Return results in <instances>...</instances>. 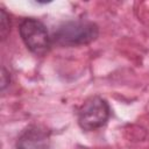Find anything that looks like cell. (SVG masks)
Listing matches in <instances>:
<instances>
[{
    "label": "cell",
    "instance_id": "obj_1",
    "mask_svg": "<svg viewBox=\"0 0 149 149\" xmlns=\"http://www.w3.org/2000/svg\"><path fill=\"white\" fill-rule=\"evenodd\" d=\"M99 36V27L88 20H72L58 26L51 35L52 44L62 48L87 45Z\"/></svg>",
    "mask_w": 149,
    "mask_h": 149
},
{
    "label": "cell",
    "instance_id": "obj_2",
    "mask_svg": "<svg viewBox=\"0 0 149 149\" xmlns=\"http://www.w3.org/2000/svg\"><path fill=\"white\" fill-rule=\"evenodd\" d=\"M109 116L111 107L108 102L99 95L87 98L77 112L78 125L85 132H92L104 127L109 120Z\"/></svg>",
    "mask_w": 149,
    "mask_h": 149
},
{
    "label": "cell",
    "instance_id": "obj_3",
    "mask_svg": "<svg viewBox=\"0 0 149 149\" xmlns=\"http://www.w3.org/2000/svg\"><path fill=\"white\" fill-rule=\"evenodd\" d=\"M19 33L24 45L36 56H44L52 45L47 27L35 17L23 19L20 22Z\"/></svg>",
    "mask_w": 149,
    "mask_h": 149
},
{
    "label": "cell",
    "instance_id": "obj_4",
    "mask_svg": "<svg viewBox=\"0 0 149 149\" xmlns=\"http://www.w3.org/2000/svg\"><path fill=\"white\" fill-rule=\"evenodd\" d=\"M16 149H50V132L36 125L28 126L19 135Z\"/></svg>",
    "mask_w": 149,
    "mask_h": 149
},
{
    "label": "cell",
    "instance_id": "obj_5",
    "mask_svg": "<svg viewBox=\"0 0 149 149\" xmlns=\"http://www.w3.org/2000/svg\"><path fill=\"white\" fill-rule=\"evenodd\" d=\"M10 31V21L9 15L6 13V10L2 8L0 10V35L1 38L5 40Z\"/></svg>",
    "mask_w": 149,
    "mask_h": 149
},
{
    "label": "cell",
    "instance_id": "obj_6",
    "mask_svg": "<svg viewBox=\"0 0 149 149\" xmlns=\"http://www.w3.org/2000/svg\"><path fill=\"white\" fill-rule=\"evenodd\" d=\"M7 76H9L8 73H7V71L5 70V69H2V80H1V90H3L8 84H9V81L8 80H6V77Z\"/></svg>",
    "mask_w": 149,
    "mask_h": 149
}]
</instances>
